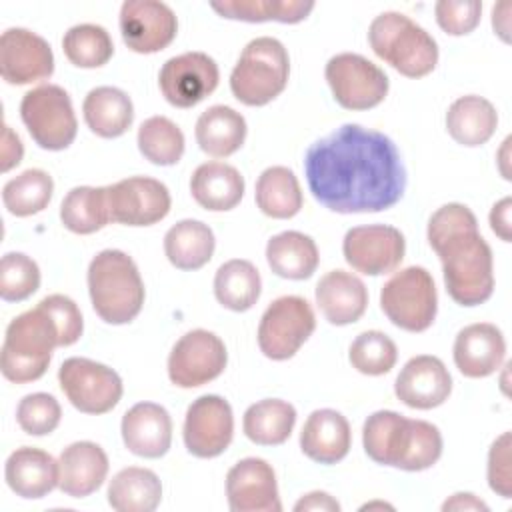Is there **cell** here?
<instances>
[{
  "instance_id": "1",
  "label": "cell",
  "mask_w": 512,
  "mask_h": 512,
  "mask_svg": "<svg viewBox=\"0 0 512 512\" xmlns=\"http://www.w3.org/2000/svg\"><path fill=\"white\" fill-rule=\"evenodd\" d=\"M304 174L316 202L338 214L388 210L406 190L392 138L360 124H342L310 144Z\"/></svg>"
},
{
  "instance_id": "2",
  "label": "cell",
  "mask_w": 512,
  "mask_h": 512,
  "mask_svg": "<svg viewBox=\"0 0 512 512\" xmlns=\"http://www.w3.org/2000/svg\"><path fill=\"white\" fill-rule=\"evenodd\" d=\"M426 236L442 262L450 298L460 306L486 302L494 292V258L474 212L458 202L444 204L430 216Z\"/></svg>"
},
{
  "instance_id": "3",
  "label": "cell",
  "mask_w": 512,
  "mask_h": 512,
  "mask_svg": "<svg viewBox=\"0 0 512 512\" xmlns=\"http://www.w3.org/2000/svg\"><path fill=\"white\" fill-rule=\"evenodd\" d=\"M88 292L94 312L106 324L132 322L144 304V282L136 262L122 250H102L88 266Z\"/></svg>"
},
{
  "instance_id": "4",
  "label": "cell",
  "mask_w": 512,
  "mask_h": 512,
  "mask_svg": "<svg viewBox=\"0 0 512 512\" xmlns=\"http://www.w3.org/2000/svg\"><path fill=\"white\" fill-rule=\"evenodd\" d=\"M56 346H60L58 326L50 312L38 302L36 308L22 312L6 328L0 352L4 378L16 384L42 378Z\"/></svg>"
},
{
  "instance_id": "5",
  "label": "cell",
  "mask_w": 512,
  "mask_h": 512,
  "mask_svg": "<svg viewBox=\"0 0 512 512\" xmlns=\"http://www.w3.org/2000/svg\"><path fill=\"white\" fill-rule=\"evenodd\" d=\"M374 54L408 78H422L438 64L436 40L402 12H382L368 28Z\"/></svg>"
},
{
  "instance_id": "6",
  "label": "cell",
  "mask_w": 512,
  "mask_h": 512,
  "mask_svg": "<svg viewBox=\"0 0 512 512\" xmlns=\"http://www.w3.org/2000/svg\"><path fill=\"white\" fill-rule=\"evenodd\" d=\"M288 74L290 58L284 44L272 36H260L244 46L230 74V90L246 106H264L284 92Z\"/></svg>"
},
{
  "instance_id": "7",
  "label": "cell",
  "mask_w": 512,
  "mask_h": 512,
  "mask_svg": "<svg viewBox=\"0 0 512 512\" xmlns=\"http://www.w3.org/2000/svg\"><path fill=\"white\" fill-rule=\"evenodd\" d=\"M380 308L394 326L406 332L428 330L438 312L432 274L422 266L396 272L380 290Z\"/></svg>"
},
{
  "instance_id": "8",
  "label": "cell",
  "mask_w": 512,
  "mask_h": 512,
  "mask_svg": "<svg viewBox=\"0 0 512 512\" xmlns=\"http://www.w3.org/2000/svg\"><path fill=\"white\" fill-rule=\"evenodd\" d=\"M20 118L32 140L44 150L68 148L78 132V120L68 92L58 84H42L22 96Z\"/></svg>"
},
{
  "instance_id": "9",
  "label": "cell",
  "mask_w": 512,
  "mask_h": 512,
  "mask_svg": "<svg viewBox=\"0 0 512 512\" xmlns=\"http://www.w3.org/2000/svg\"><path fill=\"white\" fill-rule=\"evenodd\" d=\"M316 316L302 296H280L262 314L258 324L260 352L270 360H288L312 336Z\"/></svg>"
},
{
  "instance_id": "10",
  "label": "cell",
  "mask_w": 512,
  "mask_h": 512,
  "mask_svg": "<svg viewBox=\"0 0 512 512\" xmlns=\"http://www.w3.org/2000/svg\"><path fill=\"white\" fill-rule=\"evenodd\" d=\"M334 100L346 110H368L378 106L390 88L388 76L368 58L342 52L332 56L324 68Z\"/></svg>"
},
{
  "instance_id": "11",
  "label": "cell",
  "mask_w": 512,
  "mask_h": 512,
  "mask_svg": "<svg viewBox=\"0 0 512 512\" xmlns=\"http://www.w3.org/2000/svg\"><path fill=\"white\" fill-rule=\"evenodd\" d=\"M58 382L70 404L84 414H106L122 398L118 372L90 358L64 360L58 368Z\"/></svg>"
},
{
  "instance_id": "12",
  "label": "cell",
  "mask_w": 512,
  "mask_h": 512,
  "mask_svg": "<svg viewBox=\"0 0 512 512\" xmlns=\"http://www.w3.org/2000/svg\"><path fill=\"white\" fill-rule=\"evenodd\" d=\"M228 362L220 336L204 328L186 332L168 356V378L180 388H198L218 378Z\"/></svg>"
},
{
  "instance_id": "13",
  "label": "cell",
  "mask_w": 512,
  "mask_h": 512,
  "mask_svg": "<svg viewBox=\"0 0 512 512\" xmlns=\"http://www.w3.org/2000/svg\"><path fill=\"white\" fill-rule=\"evenodd\" d=\"M110 222L152 226L168 216L172 200L166 184L150 176H130L106 186Z\"/></svg>"
},
{
  "instance_id": "14",
  "label": "cell",
  "mask_w": 512,
  "mask_h": 512,
  "mask_svg": "<svg viewBox=\"0 0 512 512\" xmlns=\"http://www.w3.org/2000/svg\"><path fill=\"white\" fill-rule=\"evenodd\" d=\"M344 260L366 276L394 272L406 252L404 234L388 224L354 226L342 242Z\"/></svg>"
},
{
  "instance_id": "15",
  "label": "cell",
  "mask_w": 512,
  "mask_h": 512,
  "mask_svg": "<svg viewBox=\"0 0 512 512\" xmlns=\"http://www.w3.org/2000/svg\"><path fill=\"white\" fill-rule=\"evenodd\" d=\"M182 436L192 456H220L234 436L232 406L218 394H204L196 398L186 410Z\"/></svg>"
},
{
  "instance_id": "16",
  "label": "cell",
  "mask_w": 512,
  "mask_h": 512,
  "mask_svg": "<svg viewBox=\"0 0 512 512\" xmlns=\"http://www.w3.org/2000/svg\"><path fill=\"white\" fill-rule=\"evenodd\" d=\"M220 80L218 64L204 52H184L164 62L158 74L160 92L176 108H192L210 96Z\"/></svg>"
},
{
  "instance_id": "17",
  "label": "cell",
  "mask_w": 512,
  "mask_h": 512,
  "mask_svg": "<svg viewBox=\"0 0 512 512\" xmlns=\"http://www.w3.org/2000/svg\"><path fill=\"white\" fill-rule=\"evenodd\" d=\"M118 22L124 44L138 54L164 50L178 32L176 14L158 0H126L120 6Z\"/></svg>"
},
{
  "instance_id": "18",
  "label": "cell",
  "mask_w": 512,
  "mask_h": 512,
  "mask_svg": "<svg viewBox=\"0 0 512 512\" xmlns=\"http://www.w3.org/2000/svg\"><path fill=\"white\" fill-rule=\"evenodd\" d=\"M54 54L50 44L32 30L8 28L0 36V76L8 84H32L50 78Z\"/></svg>"
},
{
  "instance_id": "19",
  "label": "cell",
  "mask_w": 512,
  "mask_h": 512,
  "mask_svg": "<svg viewBox=\"0 0 512 512\" xmlns=\"http://www.w3.org/2000/svg\"><path fill=\"white\" fill-rule=\"evenodd\" d=\"M226 498L232 512H280L274 468L264 458H244L226 474Z\"/></svg>"
},
{
  "instance_id": "20",
  "label": "cell",
  "mask_w": 512,
  "mask_h": 512,
  "mask_svg": "<svg viewBox=\"0 0 512 512\" xmlns=\"http://www.w3.org/2000/svg\"><path fill=\"white\" fill-rule=\"evenodd\" d=\"M394 392L408 408L432 410L448 400L452 376L440 358L420 354L404 364L396 378Z\"/></svg>"
},
{
  "instance_id": "21",
  "label": "cell",
  "mask_w": 512,
  "mask_h": 512,
  "mask_svg": "<svg viewBox=\"0 0 512 512\" xmlns=\"http://www.w3.org/2000/svg\"><path fill=\"white\" fill-rule=\"evenodd\" d=\"M454 364L466 378H486L494 374L506 356V340L498 326L476 322L462 328L452 348Z\"/></svg>"
},
{
  "instance_id": "22",
  "label": "cell",
  "mask_w": 512,
  "mask_h": 512,
  "mask_svg": "<svg viewBox=\"0 0 512 512\" xmlns=\"http://www.w3.org/2000/svg\"><path fill=\"white\" fill-rule=\"evenodd\" d=\"M124 446L140 458H160L172 444V418L156 402H138L122 416Z\"/></svg>"
},
{
  "instance_id": "23",
  "label": "cell",
  "mask_w": 512,
  "mask_h": 512,
  "mask_svg": "<svg viewBox=\"0 0 512 512\" xmlns=\"http://www.w3.org/2000/svg\"><path fill=\"white\" fill-rule=\"evenodd\" d=\"M108 476V456L96 442H72L58 458V488L70 498L96 492Z\"/></svg>"
},
{
  "instance_id": "24",
  "label": "cell",
  "mask_w": 512,
  "mask_h": 512,
  "mask_svg": "<svg viewBox=\"0 0 512 512\" xmlns=\"http://www.w3.org/2000/svg\"><path fill=\"white\" fill-rule=\"evenodd\" d=\"M352 446V430L348 420L332 410H314L300 432L302 452L318 464H336L346 458Z\"/></svg>"
},
{
  "instance_id": "25",
  "label": "cell",
  "mask_w": 512,
  "mask_h": 512,
  "mask_svg": "<svg viewBox=\"0 0 512 512\" xmlns=\"http://www.w3.org/2000/svg\"><path fill=\"white\" fill-rule=\"evenodd\" d=\"M316 304L330 324L346 326L366 312L368 290L358 276L346 270H330L316 284Z\"/></svg>"
},
{
  "instance_id": "26",
  "label": "cell",
  "mask_w": 512,
  "mask_h": 512,
  "mask_svg": "<svg viewBox=\"0 0 512 512\" xmlns=\"http://www.w3.org/2000/svg\"><path fill=\"white\" fill-rule=\"evenodd\" d=\"M4 478L16 496L38 500L58 486V460L40 448H16L6 460Z\"/></svg>"
},
{
  "instance_id": "27",
  "label": "cell",
  "mask_w": 512,
  "mask_h": 512,
  "mask_svg": "<svg viewBox=\"0 0 512 512\" xmlns=\"http://www.w3.org/2000/svg\"><path fill=\"white\" fill-rule=\"evenodd\" d=\"M242 174L226 162H204L190 178L192 198L210 212H226L240 204L244 196Z\"/></svg>"
},
{
  "instance_id": "28",
  "label": "cell",
  "mask_w": 512,
  "mask_h": 512,
  "mask_svg": "<svg viewBox=\"0 0 512 512\" xmlns=\"http://www.w3.org/2000/svg\"><path fill=\"white\" fill-rule=\"evenodd\" d=\"M412 418L394 410H378L370 414L362 428L364 452L382 466L398 468L408 444Z\"/></svg>"
},
{
  "instance_id": "29",
  "label": "cell",
  "mask_w": 512,
  "mask_h": 512,
  "mask_svg": "<svg viewBox=\"0 0 512 512\" xmlns=\"http://www.w3.org/2000/svg\"><path fill=\"white\" fill-rule=\"evenodd\" d=\"M246 130V120L240 112L224 104H214L198 116L194 136L202 152L212 158H226L240 150Z\"/></svg>"
},
{
  "instance_id": "30",
  "label": "cell",
  "mask_w": 512,
  "mask_h": 512,
  "mask_svg": "<svg viewBox=\"0 0 512 512\" xmlns=\"http://www.w3.org/2000/svg\"><path fill=\"white\" fill-rule=\"evenodd\" d=\"M86 126L100 138L122 136L134 120L130 96L116 86L92 88L82 104Z\"/></svg>"
},
{
  "instance_id": "31",
  "label": "cell",
  "mask_w": 512,
  "mask_h": 512,
  "mask_svg": "<svg viewBox=\"0 0 512 512\" xmlns=\"http://www.w3.org/2000/svg\"><path fill=\"white\" fill-rule=\"evenodd\" d=\"M498 126V112L490 100L468 94L456 98L446 112V130L462 146L486 144Z\"/></svg>"
},
{
  "instance_id": "32",
  "label": "cell",
  "mask_w": 512,
  "mask_h": 512,
  "mask_svg": "<svg viewBox=\"0 0 512 512\" xmlns=\"http://www.w3.org/2000/svg\"><path fill=\"white\" fill-rule=\"evenodd\" d=\"M266 260L270 270L286 280L310 278L320 262L316 242L296 230L272 236L266 244Z\"/></svg>"
},
{
  "instance_id": "33",
  "label": "cell",
  "mask_w": 512,
  "mask_h": 512,
  "mask_svg": "<svg viewBox=\"0 0 512 512\" xmlns=\"http://www.w3.org/2000/svg\"><path fill=\"white\" fill-rule=\"evenodd\" d=\"M214 232L200 220H180L164 236V254L178 270H198L214 254Z\"/></svg>"
},
{
  "instance_id": "34",
  "label": "cell",
  "mask_w": 512,
  "mask_h": 512,
  "mask_svg": "<svg viewBox=\"0 0 512 512\" xmlns=\"http://www.w3.org/2000/svg\"><path fill=\"white\" fill-rule=\"evenodd\" d=\"M108 504L118 512H152L162 500L156 472L140 466L122 468L108 484Z\"/></svg>"
},
{
  "instance_id": "35",
  "label": "cell",
  "mask_w": 512,
  "mask_h": 512,
  "mask_svg": "<svg viewBox=\"0 0 512 512\" xmlns=\"http://www.w3.org/2000/svg\"><path fill=\"white\" fill-rule=\"evenodd\" d=\"M296 424V408L280 398H266L248 406L242 428L248 440L260 446L284 444Z\"/></svg>"
},
{
  "instance_id": "36",
  "label": "cell",
  "mask_w": 512,
  "mask_h": 512,
  "mask_svg": "<svg viewBox=\"0 0 512 512\" xmlns=\"http://www.w3.org/2000/svg\"><path fill=\"white\" fill-rule=\"evenodd\" d=\"M256 204L262 214L286 220L300 212L304 196L296 174L286 166H270L256 180Z\"/></svg>"
},
{
  "instance_id": "37",
  "label": "cell",
  "mask_w": 512,
  "mask_h": 512,
  "mask_svg": "<svg viewBox=\"0 0 512 512\" xmlns=\"http://www.w3.org/2000/svg\"><path fill=\"white\" fill-rule=\"evenodd\" d=\"M260 292V272L250 260L234 258L216 270L214 296L224 308L232 312H246L258 302Z\"/></svg>"
},
{
  "instance_id": "38",
  "label": "cell",
  "mask_w": 512,
  "mask_h": 512,
  "mask_svg": "<svg viewBox=\"0 0 512 512\" xmlns=\"http://www.w3.org/2000/svg\"><path fill=\"white\" fill-rule=\"evenodd\" d=\"M210 8L222 18L242 22H302L312 10L314 2L304 0H222L210 2Z\"/></svg>"
},
{
  "instance_id": "39",
  "label": "cell",
  "mask_w": 512,
  "mask_h": 512,
  "mask_svg": "<svg viewBox=\"0 0 512 512\" xmlns=\"http://www.w3.org/2000/svg\"><path fill=\"white\" fill-rule=\"evenodd\" d=\"M60 220L74 234H92L110 222L106 186H76L60 204Z\"/></svg>"
},
{
  "instance_id": "40",
  "label": "cell",
  "mask_w": 512,
  "mask_h": 512,
  "mask_svg": "<svg viewBox=\"0 0 512 512\" xmlns=\"http://www.w3.org/2000/svg\"><path fill=\"white\" fill-rule=\"evenodd\" d=\"M52 192V176L40 168H28L4 184L2 202L12 216L26 218L42 212L50 204Z\"/></svg>"
},
{
  "instance_id": "41",
  "label": "cell",
  "mask_w": 512,
  "mask_h": 512,
  "mask_svg": "<svg viewBox=\"0 0 512 512\" xmlns=\"http://www.w3.org/2000/svg\"><path fill=\"white\" fill-rule=\"evenodd\" d=\"M184 134L166 116H150L138 128V150L156 166H172L184 154Z\"/></svg>"
},
{
  "instance_id": "42",
  "label": "cell",
  "mask_w": 512,
  "mask_h": 512,
  "mask_svg": "<svg viewBox=\"0 0 512 512\" xmlns=\"http://www.w3.org/2000/svg\"><path fill=\"white\" fill-rule=\"evenodd\" d=\"M66 58L78 68H100L114 54V42L98 24H76L62 38Z\"/></svg>"
},
{
  "instance_id": "43",
  "label": "cell",
  "mask_w": 512,
  "mask_h": 512,
  "mask_svg": "<svg viewBox=\"0 0 512 512\" xmlns=\"http://www.w3.org/2000/svg\"><path fill=\"white\" fill-rule=\"evenodd\" d=\"M348 358L352 368H356L360 374L382 376L394 368L398 348L388 334L380 330H366L352 340Z\"/></svg>"
},
{
  "instance_id": "44",
  "label": "cell",
  "mask_w": 512,
  "mask_h": 512,
  "mask_svg": "<svg viewBox=\"0 0 512 512\" xmlns=\"http://www.w3.org/2000/svg\"><path fill=\"white\" fill-rule=\"evenodd\" d=\"M40 288L38 264L22 254L8 252L0 260V298L4 302H22Z\"/></svg>"
},
{
  "instance_id": "45",
  "label": "cell",
  "mask_w": 512,
  "mask_h": 512,
  "mask_svg": "<svg viewBox=\"0 0 512 512\" xmlns=\"http://www.w3.org/2000/svg\"><path fill=\"white\" fill-rule=\"evenodd\" d=\"M442 456V434L426 420H412L406 452L398 464L400 470L420 472L434 466Z\"/></svg>"
},
{
  "instance_id": "46",
  "label": "cell",
  "mask_w": 512,
  "mask_h": 512,
  "mask_svg": "<svg viewBox=\"0 0 512 512\" xmlns=\"http://www.w3.org/2000/svg\"><path fill=\"white\" fill-rule=\"evenodd\" d=\"M62 408L48 392H34L20 400L16 408L18 426L30 436H46L60 424Z\"/></svg>"
},
{
  "instance_id": "47",
  "label": "cell",
  "mask_w": 512,
  "mask_h": 512,
  "mask_svg": "<svg viewBox=\"0 0 512 512\" xmlns=\"http://www.w3.org/2000/svg\"><path fill=\"white\" fill-rule=\"evenodd\" d=\"M438 26L450 36L470 34L480 24V0H440L434 6Z\"/></svg>"
},
{
  "instance_id": "48",
  "label": "cell",
  "mask_w": 512,
  "mask_h": 512,
  "mask_svg": "<svg viewBox=\"0 0 512 512\" xmlns=\"http://www.w3.org/2000/svg\"><path fill=\"white\" fill-rule=\"evenodd\" d=\"M40 304L54 318L60 332V346H72L80 340L84 330V320L78 304L64 294H50L40 300Z\"/></svg>"
},
{
  "instance_id": "49",
  "label": "cell",
  "mask_w": 512,
  "mask_h": 512,
  "mask_svg": "<svg viewBox=\"0 0 512 512\" xmlns=\"http://www.w3.org/2000/svg\"><path fill=\"white\" fill-rule=\"evenodd\" d=\"M510 432H502L488 452V486L502 498L512 496V468H510Z\"/></svg>"
},
{
  "instance_id": "50",
  "label": "cell",
  "mask_w": 512,
  "mask_h": 512,
  "mask_svg": "<svg viewBox=\"0 0 512 512\" xmlns=\"http://www.w3.org/2000/svg\"><path fill=\"white\" fill-rule=\"evenodd\" d=\"M24 156V146L22 140L18 138V134L4 124L2 126V152H0V170L8 172L14 166H18L22 162Z\"/></svg>"
},
{
  "instance_id": "51",
  "label": "cell",
  "mask_w": 512,
  "mask_h": 512,
  "mask_svg": "<svg viewBox=\"0 0 512 512\" xmlns=\"http://www.w3.org/2000/svg\"><path fill=\"white\" fill-rule=\"evenodd\" d=\"M510 210H512V200L506 196L500 202H496L490 210V228L492 232L504 240H512V224H510Z\"/></svg>"
},
{
  "instance_id": "52",
  "label": "cell",
  "mask_w": 512,
  "mask_h": 512,
  "mask_svg": "<svg viewBox=\"0 0 512 512\" xmlns=\"http://www.w3.org/2000/svg\"><path fill=\"white\" fill-rule=\"evenodd\" d=\"M294 510L296 512H302V510H322V512H338L340 510V504L328 494V492H310L306 496H302L296 504H294Z\"/></svg>"
},
{
  "instance_id": "53",
  "label": "cell",
  "mask_w": 512,
  "mask_h": 512,
  "mask_svg": "<svg viewBox=\"0 0 512 512\" xmlns=\"http://www.w3.org/2000/svg\"><path fill=\"white\" fill-rule=\"evenodd\" d=\"M442 510L444 512H448V510H482V512H488V504L482 502L480 498H476L470 492H458V494H452L442 504Z\"/></svg>"
},
{
  "instance_id": "54",
  "label": "cell",
  "mask_w": 512,
  "mask_h": 512,
  "mask_svg": "<svg viewBox=\"0 0 512 512\" xmlns=\"http://www.w3.org/2000/svg\"><path fill=\"white\" fill-rule=\"evenodd\" d=\"M510 2H500L492 8V26L494 32L504 40L510 42Z\"/></svg>"
}]
</instances>
